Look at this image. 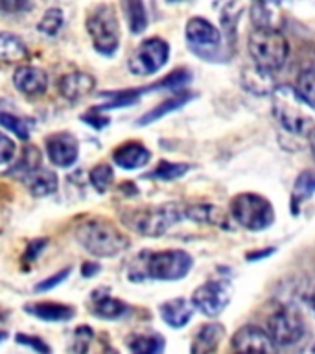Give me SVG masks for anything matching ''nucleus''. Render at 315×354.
Listing matches in <instances>:
<instances>
[{
    "instance_id": "obj_1",
    "label": "nucleus",
    "mask_w": 315,
    "mask_h": 354,
    "mask_svg": "<svg viewBox=\"0 0 315 354\" xmlns=\"http://www.w3.org/2000/svg\"><path fill=\"white\" fill-rule=\"evenodd\" d=\"M192 270V257L181 249L170 251H144L129 266V279L135 282L144 279L155 281H179Z\"/></svg>"
},
{
    "instance_id": "obj_2",
    "label": "nucleus",
    "mask_w": 315,
    "mask_h": 354,
    "mask_svg": "<svg viewBox=\"0 0 315 354\" xmlns=\"http://www.w3.org/2000/svg\"><path fill=\"white\" fill-rule=\"evenodd\" d=\"M273 116L287 133L312 137L315 131V109L300 98L297 88L282 85L273 91Z\"/></svg>"
},
{
    "instance_id": "obj_3",
    "label": "nucleus",
    "mask_w": 315,
    "mask_h": 354,
    "mask_svg": "<svg viewBox=\"0 0 315 354\" xmlns=\"http://www.w3.org/2000/svg\"><path fill=\"white\" fill-rule=\"evenodd\" d=\"M76 238L88 253L99 259H109L129 248V238L107 220L83 221L76 229Z\"/></svg>"
},
{
    "instance_id": "obj_4",
    "label": "nucleus",
    "mask_w": 315,
    "mask_h": 354,
    "mask_svg": "<svg viewBox=\"0 0 315 354\" xmlns=\"http://www.w3.org/2000/svg\"><path fill=\"white\" fill-rule=\"evenodd\" d=\"M247 46L254 65L267 72L282 68L289 55V43L286 35L275 26L254 28L249 35Z\"/></svg>"
},
{
    "instance_id": "obj_5",
    "label": "nucleus",
    "mask_w": 315,
    "mask_h": 354,
    "mask_svg": "<svg viewBox=\"0 0 315 354\" xmlns=\"http://www.w3.org/2000/svg\"><path fill=\"white\" fill-rule=\"evenodd\" d=\"M184 218H187L184 205L179 203L146 207V209H137L122 214V220L129 229L149 238L162 236L164 232H168L170 227H173Z\"/></svg>"
},
{
    "instance_id": "obj_6",
    "label": "nucleus",
    "mask_w": 315,
    "mask_h": 354,
    "mask_svg": "<svg viewBox=\"0 0 315 354\" xmlns=\"http://www.w3.org/2000/svg\"><path fill=\"white\" fill-rule=\"evenodd\" d=\"M96 52L102 55H113L120 44V24L115 8L111 4H98L85 21Z\"/></svg>"
},
{
    "instance_id": "obj_7",
    "label": "nucleus",
    "mask_w": 315,
    "mask_h": 354,
    "mask_svg": "<svg viewBox=\"0 0 315 354\" xmlns=\"http://www.w3.org/2000/svg\"><path fill=\"white\" fill-rule=\"evenodd\" d=\"M231 216L249 231H264L275 221L273 205L258 194H238L231 201Z\"/></svg>"
},
{
    "instance_id": "obj_8",
    "label": "nucleus",
    "mask_w": 315,
    "mask_h": 354,
    "mask_svg": "<svg viewBox=\"0 0 315 354\" xmlns=\"http://www.w3.org/2000/svg\"><path fill=\"white\" fill-rule=\"evenodd\" d=\"M267 332L275 347H292L306 334L303 315L292 306H282L267 319Z\"/></svg>"
},
{
    "instance_id": "obj_9",
    "label": "nucleus",
    "mask_w": 315,
    "mask_h": 354,
    "mask_svg": "<svg viewBox=\"0 0 315 354\" xmlns=\"http://www.w3.org/2000/svg\"><path fill=\"white\" fill-rule=\"evenodd\" d=\"M168 57L170 46L166 41L159 37L146 39L129 57V71L137 76H149L159 72L168 63Z\"/></svg>"
},
{
    "instance_id": "obj_10",
    "label": "nucleus",
    "mask_w": 315,
    "mask_h": 354,
    "mask_svg": "<svg viewBox=\"0 0 315 354\" xmlns=\"http://www.w3.org/2000/svg\"><path fill=\"white\" fill-rule=\"evenodd\" d=\"M193 306L209 317L220 315L231 303V286L225 281H209L193 292Z\"/></svg>"
},
{
    "instance_id": "obj_11",
    "label": "nucleus",
    "mask_w": 315,
    "mask_h": 354,
    "mask_svg": "<svg viewBox=\"0 0 315 354\" xmlns=\"http://www.w3.org/2000/svg\"><path fill=\"white\" fill-rule=\"evenodd\" d=\"M188 44L198 50H214L221 44V32L203 17H192L184 28Z\"/></svg>"
},
{
    "instance_id": "obj_12",
    "label": "nucleus",
    "mask_w": 315,
    "mask_h": 354,
    "mask_svg": "<svg viewBox=\"0 0 315 354\" xmlns=\"http://www.w3.org/2000/svg\"><path fill=\"white\" fill-rule=\"evenodd\" d=\"M46 153L50 160L59 168H68L77 160L79 144L70 133H55L46 138Z\"/></svg>"
},
{
    "instance_id": "obj_13",
    "label": "nucleus",
    "mask_w": 315,
    "mask_h": 354,
    "mask_svg": "<svg viewBox=\"0 0 315 354\" xmlns=\"http://www.w3.org/2000/svg\"><path fill=\"white\" fill-rule=\"evenodd\" d=\"M232 348L240 353H271L275 351V343L271 339L269 332L262 330L260 326L247 325L232 336Z\"/></svg>"
},
{
    "instance_id": "obj_14",
    "label": "nucleus",
    "mask_w": 315,
    "mask_h": 354,
    "mask_svg": "<svg viewBox=\"0 0 315 354\" xmlns=\"http://www.w3.org/2000/svg\"><path fill=\"white\" fill-rule=\"evenodd\" d=\"M88 304H90L93 314L96 317H102V319H120L122 315H126L129 312V306L124 301L111 295L109 288L94 290L90 293Z\"/></svg>"
},
{
    "instance_id": "obj_15",
    "label": "nucleus",
    "mask_w": 315,
    "mask_h": 354,
    "mask_svg": "<svg viewBox=\"0 0 315 354\" xmlns=\"http://www.w3.org/2000/svg\"><path fill=\"white\" fill-rule=\"evenodd\" d=\"M13 83L22 94L39 96V94H44L48 87V76L43 68H37V66H19L13 74Z\"/></svg>"
},
{
    "instance_id": "obj_16",
    "label": "nucleus",
    "mask_w": 315,
    "mask_h": 354,
    "mask_svg": "<svg viewBox=\"0 0 315 354\" xmlns=\"http://www.w3.org/2000/svg\"><path fill=\"white\" fill-rule=\"evenodd\" d=\"M59 94L68 102H77L94 88V77L87 72H70L59 77Z\"/></svg>"
},
{
    "instance_id": "obj_17",
    "label": "nucleus",
    "mask_w": 315,
    "mask_h": 354,
    "mask_svg": "<svg viewBox=\"0 0 315 354\" xmlns=\"http://www.w3.org/2000/svg\"><path fill=\"white\" fill-rule=\"evenodd\" d=\"M151 159L149 149L140 142H126L118 146L113 153V160L124 170H137L146 166Z\"/></svg>"
},
{
    "instance_id": "obj_18",
    "label": "nucleus",
    "mask_w": 315,
    "mask_h": 354,
    "mask_svg": "<svg viewBox=\"0 0 315 354\" xmlns=\"http://www.w3.org/2000/svg\"><path fill=\"white\" fill-rule=\"evenodd\" d=\"M193 312H195L193 303L181 297L171 299V301H166L164 304H160V317L171 328H182V326H187L188 321L192 319Z\"/></svg>"
},
{
    "instance_id": "obj_19",
    "label": "nucleus",
    "mask_w": 315,
    "mask_h": 354,
    "mask_svg": "<svg viewBox=\"0 0 315 354\" xmlns=\"http://www.w3.org/2000/svg\"><path fill=\"white\" fill-rule=\"evenodd\" d=\"M184 216L195 223L199 221V223H209V225L221 227V229H229V216L216 205H184Z\"/></svg>"
},
{
    "instance_id": "obj_20",
    "label": "nucleus",
    "mask_w": 315,
    "mask_h": 354,
    "mask_svg": "<svg viewBox=\"0 0 315 354\" xmlns=\"http://www.w3.org/2000/svg\"><path fill=\"white\" fill-rule=\"evenodd\" d=\"M22 181L26 183L28 190L32 192V196L35 198H44V196H50L54 194L59 187V181H57V176H55L52 170H46V168H37L33 170L32 174H28Z\"/></svg>"
},
{
    "instance_id": "obj_21",
    "label": "nucleus",
    "mask_w": 315,
    "mask_h": 354,
    "mask_svg": "<svg viewBox=\"0 0 315 354\" xmlns=\"http://www.w3.org/2000/svg\"><path fill=\"white\" fill-rule=\"evenodd\" d=\"M28 314L44 321H68L74 317V308L61 303H30L26 304Z\"/></svg>"
},
{
    "instance_id": "obj_22",
    "label": "nucleus",
    "mask_w": 315,
    "mask_h": 354,
    "mask_svg": "<svg viewBox=\"0 0 315 354\" xmlns=\"http://www.w3.org/2000/svg\"><path fill=\"white\" fill-rule=\"evenodd\" d=\"M225 336V328L218 323H210V325H204L201 330L198 332V336L193 339L192 353L198 354H207L214 353L218 345L221 343Z\"/></svg>"
},
{
    "instance_id": "obj_23",
    "label": "nucleus",
    "mask_w": 315,
    "mask_h": 354,
    "mask_svg": "<svg viewBox=\"0 0 315 354\" xmlns=\"http://www.w3.org/2000/svg\"><path fill=\"white\" fill-rule=\"evenodd\" d=\"M242 82L245 85L249 93L260 94H271L275 88H273V80H271V72L260 68V66H249L245 68L242 74Z\"/></svg>"
},
{
    "instance_id": "obj_24",
    "label": "nucleus",
    "mask_w": 315,
    "mask_h": 354,
    "mask_svg": "<svg viewBox=\"0 0 315 354\" xmlns=\"http://www.w3.org/2000/svg\"><path fill=\"white\" fill-rule=\"evenodd\" d=\"M41 162H43V153L37 146H26L22 149L21 157L17 160L13 168L8 171V176H13L17 179H24L28 174H32L33 170L41 168Z\"/></svg>"
},
{
    "instance_id": "obj_25",
    "label": "nucleus",
    "mask_w": 315,
    "mask_h": 354,
    "mask_svg": "<svg viewBox=\"0 0 315 354\" xmlns=\"http://www.w3.org/2000/svg\"><path fill=\"white\" fill-rule=\"evenodd\" d=\"M28 57V48L21 39L13 33L0 32V61L4 63H21Z\"/></svg>"
},
{
    "instance_id": "obj_26",
    "label": "nucleus",
    "mask_w": 315,
    "mask_h": 354,
    "mask_svg": "<svg viewBox=\"0 0 315 354\" xmlns=\"http://www.w3.org/2000/svg\"><path fill=\"white\" fill-rule=\"evenodd\" d=\"M127 24L133 33H142L148 26V11L142 0H122Z\"/></svg>"
},
{
    "instance_id": "obj_27",
    "label": "nucleus",
    "mask_w": 315,
    "mask_h": 354,
    "mask_svg": "<svg viewBox=\"0 0 315 354\" xmlns=\"http://www.w3.org/2000/svg\"><path fill=\"white\" fill-rule=\"evenodd\" d=\"M190 98H192V94H188V93L177 94V96H173V98H170V100H166V102H162L160 105H157L155 109H151L149 113H146V115H144L142 118L138 120V124H140V126H146V124H151V122L159 120V118H162L166 113H171V111L179 109V107L187 104Z\"/></svg>"
},
{
    "instance_id": "obj_28",
    "label": "nucleus",
    "mask_w": 315,
    "mask_h": 354,
    "mask_svg": "<svg viewBox=\"0 0 315 354\" xmlns=\"http://www.w3.org/2000/svg\"><path fill=\"white\" fill-rule=\"evenodd\" d=\"M129 351L137 354H159L164 351V339L160 336H146V334H138L131 336L127 342Z\"/></svg>"
},
{
    "instance_id": "obj_29",
    "label": "nucleus",
    "mask_w": 315,
    "mask_h": 354,
    "mask_svg": "<svg viewBox=\"0 0 315 354\" xmlns=\"http://www.w3.org/2000/svg\"><path fill=\"white\" fill-rule=\"evenodd\" d=\"M188 171V165H182V162H170V160H160L155 170H151L149 174H146L144 177L148 179H159V181H173V179H179Z\"/></svg>"
},
{
    "instance_id": "obj_30",
    "label": "nucleus",
    "mask_w": 315,
    "mask_h": 354,
    "mask_svg": "<svg viewBox=\"0 0 315 354\" xmlns=\"http://www.w3.org/2000/svg\"><path fill=\"white\" fill-rule=\"evenodd\" d=\"M240 2L242 0H214L212 4L221 13V24L227 32H234L236 21L240 17Z\"/></svg>"
},
{
    "instance_id": "obj_31",
    "label": "nucleus",
    "mask_w": 315,
    "mask_h": 354,
    "mask_svg": "<svg viewBox=\"0 0 315 354\" xmlns=\"http://www.w3.org/2000/svg\"><path fill=\"white\" fill-rule=\"evenodd\" d=\"M315 192V170H306L298 176L295 187H293V207L306 201Z\"/></svg>"
},
{
    "instance_id": "obj_32",
    "label": "nucleus",
    "mask_w": 315,
    "mask_h": 354,
    "mask_svg": "<svg viewBox=\"0 0 315 354\" xmlns=\"http://www.w3.org/2000/svg\"><path fill=\"white\" fill-rule=\"evenodd\" d=\"M146 88H131V91H120V93H104V96H111V102L96 107L98 111L104 109H116V107H127V105H133L140 98V94L144 93Z\"/></svg>"
},
{
    "instance_id": "obj_33",
    "label": "nucleus",
    "mask_w": 315,
    "mask_h": 354,
    "mask_svg": "<svg viewBox=\"0 0 315 354\" xmlns=\"http://www.w3.org/2000/svg\"><path fill=\"white\" fill-rule=\"evenodd\" d=\"M0 126L6 127L8 131L15 133L21 140H28L30 138V131H32L30 122L21 118V116L11 115V113H0Z\"/></svg>"
},
{
    "instance_id": "obj_34",
    "label": "nucleus",
    "mask_w": 315,
    "mask_h": 354,
    "mask_svg": "<svg viewBox=\"0 0 315 354\" xmlns=\"http://www.w3.org/2000/svg\"><path fill=\"white\" fill-rule=\"evenodd\" d=\"M63 22H65V15L59 8H50L46 10V13L43 15V19L39 21V32L44 33V35H57L61 28H63Z\"/></svg>"
},
{
    "instance_id": "obj_35",
    "label": "nucleus",
    "mask_w": 315,
    "mask_h": 354,
    "mask_svg": "<svg viewBox=\"0 0 315 354\" xmlns=\"http://www.w3.org/2000/svg\"><path fill=\"white\" fill-rule=\"evenodd\" d=\"M297 93L300 98L315 109V68H306L297 80Z\"/></svg>"
},
{
    "instance_id": "obj_36",
    "label": "nucleus",
    "mask_w": 315,
    "mask_h": 354,
    "mask_svg": "<svg viewBox=\"0 0 315 354\" xmlns=\"http://www.w3.org/2000/svg\"><path fill=\"white\" fill-rule=\"evenodd\" d=\"M88 179H90V185H93L99 194L107 192V188L113 185V179H115V174H113V168L109 165H102L94 166L90 174H88Z\"/></svg>"
},
{
    "instance_id": "obj_37",
    "label": "nucleus",
    "mask_w": 315,
    "mask_h": 354,
    "mask_svg": "<svg viewBox=\"0 0 315 354\" xmlns=\"http://www.w3.org/2000/svg\"><path fill=\"white\" fill-rule=\"evenodd\" d=\"M188 83H190V74H188V71H175L171 72L170 76H166L164 80H160L159 83L148 87V91L149 88H170V91L177 93V91H184Z\"/></svg>"
},
{
    "instance_id": "obj_38",
    "label": "nucleus",
    "mask_w": 315,
    "mask_h": 354,
    "mask_svg": "<svg viewBox=\"0 0 315 354\" xmlns=\"http://www.w3.org/2000/svg\"><path fill=\"white\" fill-rule=\"evenodd\" d=\"M94 337L93 328H88V326H77L76 332H74V342H72L70 348L74 353H85L88 348V343Z\"/></svg>"
},
{
    "instance_id": "obj_39",
    "label": "nucleus",
    "mask_w": 315,
    "mask_h": 354,
    "mask_svg": "<svg viewBox=\"0 0 315 354\" xmlns=\"http://www.w3.org/2000/svg\"><path fill=\"white\" fill-rule=\"evenodd\" d=\"M33 8L32 0H0V11L8 15H17V13H26Z\"/></svg>"
},
{
    "instance_id": "obj_40",
    "label": "nucleus",
    "mask_w": 315,
    "mask_h": 354,
    "mask_svg": "<svg viewBox=\"0 0 315 354\" xmlns=\"http://www.w3.org/2000/svg\"><path fill=\"white\" fill-rule=\"evenodd\" d=\"M70 273H72V268H70V266H66V268H63V270H61V271H57L55 275L48 277L46 281L39 282L37 286H35V292H48V290L55 288V286H57V284H61V282H63V281H66Z\"/></svg>"
},
{
    "instance_id": "obj_41",
    "label": "nucleus",
    "mask_w": 315,
    "mask_h": 354,
    "mask_svg": "<svg viewBox=\"0 0 315 354\" xmlns=\"http://www.w3.org/2000/svg\"><path fill=\"white\" fill-rule=\"evenodd\" d=\"M15 151H17L15 142H13L8 135L0 133V165L11 162L13 157H15Z\"/></svg>"
},
{
    "instance_id": "obj_42",
    "label": "nucleus",
    "mask_w": 315,
    "mask_h": 354,
    "mask_svg": "<svg viewBox=\"0 0 315 354\" xmlns=\"http://www.w3.org/2000/svg\"><path fill=\"white\" fill-rule=\"evenodd\" d=\"M15 339H17V343L26 345V347H32L33 351H37V353H50V347L43 342V339H41V337L26 336V334H17Z\"/></svg>"
},
{
    "instance_id": "obj_43",
    "label": "nucleus",
    "mask_w": 315,
    "mask_h": 354,
    "mask_svg": "<svg viewBox=\"0 0 315 354\" xmlns=\"http://www.w3.org/2000/svg\"><path fill=\"white\" fill-rule=\"evenodd\" d=\"M46 243H48V240H46V238H39V240H33V242L28 243V249H26V254H24V259H28V260L37 259L39 254H41V251L46 248Z\"/></svg>"
},
{
    "instance_id": "obj_44",
    "label": "nucleus",
    "mask_w": 315,
    "mask_h": 354,
    "mask_svg": "<svg viewBox=\"0 0 315 354\" xmlns=\"http://www.w3.org/2000/svg\"><path fill=\"white\" fill-rule=\"evenodd\" d=\"M83 122H87L90 126H94L96 129H102L109 124V118H105V116L98 115V109H93L88 115H83Z\"/></svg>"
},
{
    "instance_id": "obj_45",
    "label": "nucleus",
    "mask_w": 315,
    "mask_h": 354,
    "mask_svg": "<svg viewBox=\"0 0 315 354\" xmlns=\"http://www.w3.org/2000/svg\"><path fill=\"white\" fill-rule=\"evenodd\" d=\"M98 271H99V266H98V264H93V262H87V264H83L82 275H83V277H93V275H96Z\"/></svg>"
},
{
    "instance_id": "obj_46",
    "label": "nucleus",
    "mask_w": 315,
    "mask_h": 354,
    "mask_svg": "<svg viewBox=\"0 0 315 354\" xmlns=\"http://www.w3.org/2000/svg\"><path fill=\"white\" fill-rule=\"evenodd\" d=\"M312 153H314V159H315V131L312 133Z\"/></svg>"
},
{
    "instance_id": "obj_47",
    "label": "nucleus",
    "mask_w": 315,
    "mask_h": 354,
    "mask_svg": "<svg viewBox=\"0 0 315 354\" xmlns=\"http://www.w3.org/2000/svg\"><path fill=\"white\" fill-rule=\"evenodd\" d=\"M256 2H265V4H278L282 0H256Z\"/></svg>"
},
{
    "instance_id": "obj_48",
    "label": "nucleus",
    "mask_w": 315,
    "mask_h": 354,
    "mask_svg": "<svg viewBox=\"0 0 315 354\" xmlns=\"http://www.w3.org/2000/svg\"><path fill=\"white\" fill-rule=\"evenodd\" d=\"M6 337H8V334H6V332L0 330V342H2V339H6Z\"/></svg>"
},
{
    "instance_id": "obj_49",
    "label": "nucleus",
    "mask_w": 315,
    "mask_h": 354,
    "mask_svg": "<svg viewBox=\"0 0 315 354\" xmlns=\"http://www.w3.org/2000/svg\"><path fill=\"white\" fill-rule=\"evenodd\" d=\"M312 306H314V314H315V295H314V299H312Z\"/></svg>"
},
{
    "instance_id": "obj_50",
    "label": "nucleus",
    "mask_w": 315,
    "mask_h": 354,
    "mask_svg": "<svg viewBox=\"0 0 315 354\" xmlns=\"http://www.w3.org/2000/svg\"><path fill=\"white\" fill-rule=\"evenodd\" d=\"M168 2H181V0H168Z\"/></svg>"
}]
</instances>
